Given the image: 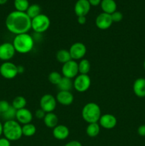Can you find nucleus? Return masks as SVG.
<instances>
[{"mask_svg": "<svg viewBox=\"0 0 145 146\" xmlns=\"http://www.w3.org/2000/svg\"><path fill=\"white\" fill-rule=\"evenodd\" d=\"M0 146H11V141L7 138H0Z\"/></svg>", "mask_w": 145, "mask_h": 146, "instance_id": "obj_34", "label": "nucleus"}, {"mask_svg": "<svg viewBox=\"0 0 145 146\" xmlns=\"http://www.w3.org/2000/svg\"><path fill=\"white\" fill-rule=\"evenodd\" d=\"M117 118L113 115L109 113L101 115L99 120V125L105 129H112L117 125Z\"/></svg>", "mask_w": 145, "mask_h": 146, "instance_id": "obj_14", "label": "nucleus"}, {"mask_svg": "<svg viewBox=\"0 0 145 146\" xmlns=\"http://www.w3.org/2000/svg\"><path fill=\"white\" fill-rule=\"evenodd\" d=\"M100 132V125L98 123H89L86 128V133L90 138H95L99 135Z\"/></svg>", "mask_w": 145, "mask_h": 146, "instance_id": "obj_22", "label": "nucleus"}, {"mask_svg": "<svg viewBox=\"0 0 145 146\" xmlns=\"http://www.w3.org/2000/svg\"><path fill=\"white\" fill-rule=\"evenodd\" d=\"M43 120H44L45 126L49 128H54L56 125H58V116L53 112L47 113Z\"/></svg>", "mask_w": 145, "mask_h": 146, "instance_id": "obj_20", "label": "nucleus"}, {"mask_svg": "<svg viewBox=\"0 0 145 146\" xmlns=\"http://www.w3.org/2000/svg\"><path fill=\"white\" fill-rule=\"evenodd\" d=\"M90 6H93V7H97V6L100 5L102 1V0H88Z\"/></svg>", "mask_w": 145, "mask_h": 146, "instance_id": "obj_37", "label": "nucleus"}, {"mask_svg": "<svg viewBox=\"0 0 145 146\" xmlns=\"http://www.w3.org/2000/svg\"><path fill=\"white\" fill-rule=\"evenodd\" d=\"M3 134V124L0 121V136Z\"/></svg>", "mask_w": 145, "mask_h": 146, "instance_id": "obj_40", "label": "nucleus"}, {"mask_svg": "<svg viewBox=\"0 0 145 146\" xmlns=\"http://www.w3.org/2000/svg\"><path fill=\"white\" fill-rule=\"evenodd\" d=\"M16 119L18 123L22 125L31 123L33 119L32 113L27 108H24L16 111Z\"/></svg>", "mask_w": 145, "mask_h": 146, "instance_id": "obj_15", "label": "nucleus"}, {"mask_svg": "<svg viewBox=\"0 0 145 146\" xmlns=\"http://www.w3.org/2000/svg\"><path fill=\"white\" fill-rule=\"evenodd\" d=\"M111 15V18L113 22H119L123 19V14L120 12V11H116L114 13H112Z\"/></svg>", "mask_w": 145, "mask_h": 146, "instance_id": "obj_31", "label": "nucleus"}, {"mask_svg": "<svg viewBox=\"0 0 145 146\" xmlns=\"http://www.w3.org/2000/svg\"><path fill=\"white\" fill-rule=\"evenodd\" d=\"M62 74L64 77L71 79L75 78L79 74L78 63L72 59L64 64L62 67Z\"/></svg>", "mask_w": 145, "mask_h": 146, "instance_id": "obj_9", "label": "nucleus"}, {"mask_svg": "<svg viewBox=\"0 0 145 146\" xmlns=\"http://www.w3.org/2000/svg\"><path fill=\"white\" fill-rule=\"evenodd\" d=\"M3 135L10 141H16L23 136L22 126L16 120L5 121L3 124Z\"/></svg>", "mask_w": 145, "mask_h": 146, "instance_id": "obj_3", "label": "nucleus"}, {"mask_svg": "<svg viewBox=\"0 0 145 146\" xmlns=\"http://www.w3.org/2000/svg\"><path fill=\"white\" fill-rule=\"evenodd\" d=\"M8 0H0V5H4L7 2Z\"/></svg>", "mask_w": 145, "mask_h": 146, "instance_id": "obj_41", "label": "nucleus"}, {"mask_svg": "<svg viewBox=\"0 0 145 146\" xmlns=\"http://www.w3.org/2000/svg\"><path fill=\"white\" fill-rule=\"evenodd\" d=\"M144 70H145V60H144Z\"/></svg>", "mask_w": 145, "mask_h": 146, "instance_id": "obj_42", "label": "nucleus"}, {"mask_svg": "<svg viewBox=\"0 0 145 146\" xmlns=\"http://www.w3.org/2000/svg\"><path fill=\"white\" fill-rule=\"evenodd\" d=\"M57 102L63 106H70L72 104L74 101V96L71 91H60L57 94Z\"/></svg>", "mask_w": 145, "mask_h": 146, "instance_id": "obj_16", "label": "nucleus"}, {"mask_svg": "<svg viewBox=\"0 0 145 146\" xmlns=\"http://www.w3.org/2000/svg\"><path fill=\"white\" fill-rule=\"evenodd\" d=\"M51 20L49 17L44 14H41L31 19V29L37 34H41L49 29Z\"/></svg>", "mask_w": 145, "mask_h": 146, "instance_id": "obj_5", "label": "nucleus"}, {"mask_svg": "<svg viewBox=\"0 0 145 146\" xmlns=\"http://www.w3.org/2000/svg\"><path fill=\"white\" fill-rule=\"evenodd\" d=\"M91 85V79L88 74H79L73 81V88L78 92L83 93L88 91Z\"/></svg>", "mask_w": 145, "mask_h": 146, "instance_id": "obj_6", "label": "nucleus"}, {"mask_svg": "<svg viewBox=\"0 0 145 146\" xmlns=\"http://www.w3.org/2000/svg\"><path fill=\"white\" fill-rule=\"evenodd\" d=\"M91 6L88 0H78L74 7L77 17H85L89 13Z\"/></svg>", "mask_w": 145, "mask_h": 146, "instance_id": "obj_13", "label": "nucleus"}, {"mask_svg": "<svg viewBox=\"0 0 145 146\" xmlns=\"http://www.w3.org/2000/svg\"><path fill=\"white\" fill-rule=\"evenodd\" d=\"M62 78L63 76H61V74L58 71H52L48 75V81L53 85H58Z\"/></svg>", "mask_w": 145, "mask_h": 146, "instance_id": "obj_30", "label": "nucleus"}, {"mask_svg": "<svg viewBox=\"0 0 145 146\" xmlns=\"http://www.w3.org/2000/svg\"><path fill=\"white\" fill-rule=\"evenodd\" d=\"M70 131L65 125H58L53 128V135L59 141H63L69 136Z\"/></svg>", "mask_w": 145, "mask_h": 146, "instance_id": "obj_17", "label": "nucleus"}, {"mask_svg": "<svg viewBox=\"0 0 145 146\" xmlns=\"http://www.w3.org/2000/svg\"><path fill=\"white\" fill-rule=\"evenodd\" d=\"M41 7L38 4H31L28 7V9L26 11V13L27 14V15L29 17V18L31 19H33L34 18L36 17L37 16H38L39 14H41Z\"/></svg>", "mask_w": 145, "mask_h": 146, "instance_id": "obj_24", "label": "nucleus"}, {"mask_svg": "<svg viewBox=\"0 0 145 146\" xmlns=\"http://www.w3.org/2000/svg\"><path fill=\"white\" fill-rule=\"evenodd\" d=\"M0 115H1V112H0Z\"/></svg>", "mask_w": 145, "mask_h": 146, "instance_id": "obj_43", "label": "nucleus"}, {"mask_svg": "<svg viewBox=\"0 0 145 146\" xmlns=\"http://www.w3.org/2000/svg\"><path fill=\"white\" fill-rule=\"evenodd\" d=\"M0 74L6 79H12L18 75L17 66L12 62L5 61L0 66Z\"/></svg>", "mask_w": 145, "mask_h": 146, "instance_id": "obj_7", "label": "nucleus"}, {"mask_svg": "<svg viewBox=\"0 0 145 146\" xmlns=\"http://www.w3.org/2000/svg\"><path fill=\"white\" fill-rule=\"evenodd\" d=\"M81 114L84 121L88 124L98 123L101 117V109L97 104L90 102L84 106Z\"/></svg>", "mask_w": 145, "mask_h": 146, "instance_id": "obj_4", "label": "nucleus"}, {"mask_svg": "<svg viewBox=\"0 0 145 146\" xmlns=\"http://www.w3.org/2000/svg\"><path fill=\"white\" fill-rule=\"evenodd\" d=\"M137 133L140 136L145 137V125H142L138 128Z\"/></svg>", "mask_w": 145, "mask_h": 146, "instance_id": "obj_35", "label": "nucleus"}, {"mask_svg": "<svg viewBox=\"0 0 145 146\" xmlns=\"http://www.w3.org/2000/svg\"><path fill=\"white\" fill-rule=\"evenodd\" d=\"M133 91L139 98L145 97V78H139L135 80L133 84Z\"/></svg>", "mask_w": 145, "mask_h": 146, "instance_id": "obj_18", "label": "nucleus"}, {"mask_svg": "<svg viewBox=\"0 0 145 146\" xmlns=\"http://www.w3.org/2000/svg\"><path fill=\"white\" fill-rule=\"evenodd\" d=\"M112 21L110 14L106 13H100L95 19V24L97 27L101 30H106L112 26Z\"/></svg>", "mask_w": 145, "mask_h": 146, "instance_id": "obj_12", "label": "nucleus"}, {"mask_svg": "<svg viewBox=\"0 0 145 146\" xmlns=\"http://www.w3.org/2000/svg\"><path fill=\"white\" fill-rule=\"evenodd\" d=\"M100 6L103 12L106 14H112L117 11V4L115 0H102Z\"/></svg>", "mask_w": 145, "mask_h": 146, "instance_id": "obj_19", "label": "nucleus"}, {"mask_svg": "<svg viewBox=\"0 0 145 146\" xmlns=\"http://www.w3.org/2000/svg\"><path fill=\"white\" fill-rule=\"evenodd\" d=\"M17 69H18V74H23L24 71V68L22 66H17Z\"/></svg>", "mask_w": 145, "mask_h": 146, "instance_id": "obj_39", "label": "nucleus"}, {"mask_svg": "<svg viewBox=\"0 0 145 146\" xmlns=\"http://www.w3.org/2000/svg\"><path fill=\"white\" fill-rule=\"evenodd\" d=\"M14 5L16 11L26 12L29 7L28 0H14Z\"/></svg>", "mask_w": 145, "mask_h": 146, "instance_id": "obj_27", "label": "nucleus"}, {"mask_svg": "<svg viewBox=\"0 0 145 146\" xmlns=\"http://www.w3.org/2000/svg\"><path fill=\"white\" fill-rule=\"evenodd\" d=\"M36 128L32 123H28L22 125V134L26 137H31L35 135Z\"/></svg>", "mask_w": 145, "mask_h": 146, "instance_id": "obj_28", "label": "nucleus"}, {"mask_svg": "<svg viewBox=\"0 0 145 146\" xmlns=\"http://www.w3.org/2000/svg\"><path fill=\"white\" fill-rule=\"evenodd\" d=\"M5 25L8 31L15 35L26 34L31 29V19L26 12L14 11L7 17Z\"/></svg>", "mask_w": 145, "mask_h": 146, "instance_id": "obj_1", "label": "nucleus"}, {"mask_svg": "<svg viewBox=\"0 0 145 146\" xmlns=\"http://www.w3.org/2000/svg\"><path fill=\"white\" fill-rule=\"evenodd\" d=\"M58 89L60 91H71V89L73 88V82L71 78H66V77H63L61 78L59 84L57 85Z\"/></svg>", "mask_w": 145, "mask_h": 146, "instance_id": "obj_21", "label": "nucleus"}, {"mask_svg": "<svg viewBox=\"0 0 145 146\" xmlns=\"http://www.w3.org/2000/svg\"><path fill=\"white\" fill-rule=\"evenodd\" d=\"M57 105L56 98L51 94H45L40 100V106L45 113H51L55 109Z\"/></svg>", "mask_w": 145, "mask_h": 146, "instance_id": "obj_8", "label": "nucleus"}, {"mask_svg": "<svg viewBox=\"0 0 145 146\" xmlns=\"http://www.w3.org/2000/svg\"><path fill=\"white\" fill-rule=\"evenodd\" d=\"M78 24H85L86 23V17H78Z\"/></svg>", "mask_w": 145, "mask_h": 146, "instance_id": "obj_38", "label": "nucleus"}, {"mask_svg": "<svg viewBox=\"0 0 145 146\" xmlns=\"http://www.w3.org/2000/svg\"><path fill=\"white\" fill-rule=\"evenodd\" d=\"M26 100L24 98V96H16V98H14L12 101V106L15 108L16 111L20 109H22L24 108L26 106Z\"/></svg>", "mask_w": 145, "mask_h": 146, "instance_id": "obj_25", "label": "nucleus"}, {"mask_svg": "<svg viewBox=\"0 0 145 146\" xmlns=\"http://www.w3.org/2000/svg\"><path fill=\"white\" fill-rule=\"evenodd\" d=\"M16 110L11 106L8 110L6 112L1 113L3 118L5 119V121H11V120L16 119Z\"/></svg>", "mask_w": 145, "mask_h": 146, "instance_id": "obj_29", "label": "nucleus"}, {"mask_svg": "<svg viewBox=\"0 0 145 146\" xmlns=\"http://www.w3.org/2000/svg\"><path fill=\"white\" fill-rule=\"evenodd\" d=\"M56 58L58 60V61L61 64H65L68 61L72 60L71 56V54H70L69 50L66 49H61L56 53Z\"/></svg>", "mask_w": 145, "mask_h": 146, "instance_id": "obj_23", "label": "nucleus"}, {"mask_svg": "<svg viewBox=\"0 0 145 146\" xmlns=\"http://www.w3.org/2000/svg\"><path fill=\"white\" fill-rule=\"evenodd\" d=\"M64 146H82L80 142L78 141H71L67 143Z\"/></svg>", "mask_w": 145, "mask_h": 146, "instance_id": "obj_36", "label": "nucleus"}, {"mask_svg": "<svg viewBox=\"0 0 145 146\" xmlns=\"http://www.w3.org/2000/svg\"><path fill=\"white\" fill-rule=\"evenodd\" d=\"M16 52L25 54L32 51L34 46V40L28 34L16 35L12 43Z\"/></svg>", "mask_w": 145, "mask_h": 146, "instance_id": "obj_2", "label": "nucleus"}, {"mask_svg": "<svg viewBox=\"0 0 145 146\" xmlns=\"http://www.w3.org/2000/svg\"><path fill=\"white\" fill-rule=\"evenodd\" d=\"M45 114H46V113L44 111H43L41 108L37 110L35 113L36 117V118H38V119H44Z\"/></svg>", "mask_w": 145, "mask_h": 146, "instance_id": "obj_33", "label": "nucleus"}, {"mask_svg": "<svg viewBox=\"0 0 145 146\" xmlns=\"http://www.w3.org/2000/svg\"><path fill=\"white\" fill-rule=\"evenodd\" d=\"M71 58L74 61L82 59L87 52L86 46L81 42H76L72 44L69 49Z\"/></svg>", "mask_w": 145, "mask_h": 146, "instance_id": "obj_10", "label": "nucleus"}, {"mask_svg": "<svg viewBox=\"0 0 145 146\" xmlns=\"http://www.w3.org/2000/svg\"><path fill=\"white\" fill-rule=\"evenodd\" d=\"M10 106H11V105L9 104L8 101H4V100L0 101V112H1V114L6 112L9 108Z\"/></svg>", "mask_w": 145, "mask_h": 146, "instance_id": "obj_32", "label": "nucleus"}, {"mask_svg": "<svg viewBox=\"0 0 145 146\" xmlns=\"http://www.w3.org/2000/svg\"><path fill=\"white\" fill-rule=\"evenodd\" d=\"M80 74H88L90 71V63L86 58H82L78 64Z\"/></svg>", "mask_w": 145, "mask_h": 146, "instance_id": "obj_26", "label": "nucleus"}, {"mask_svg": "<svg viewBox=\"0 0 145 146\" xmlns=\"http://www.w3.org/2000/svg\"><path fill=\"white\" fill-rule=\"evenodd\" d=\"M15 48L11 43H3L0 45V60L9 61L15 55Z\"/></svg>", "mask_w": 145, "mask_h": 146, "instance_id": "obj_11", "label": "nucleus"}]
</instances>
